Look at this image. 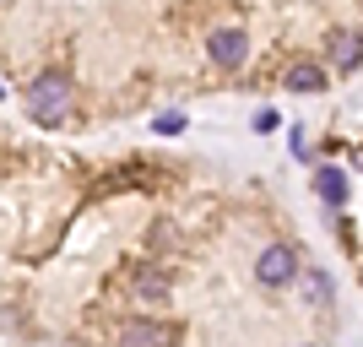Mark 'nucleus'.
Listing matches in <instances>:
<instances>
[{
  "mask_svg": "<svg viewBox=\"0 0 363 347\" xmlns=\"http://www.w3.org/2000/svg\"><path fill=\"white\" fill-rule=\"evenodd\" d=\"M179 326L174 320H125L120 326V347H174Z\"/></svg>",
  "mask_w": 363,
  "mask_h": 347,
  "instance_id": "7ed1b4c3",
  "label": "nucleus"
},
{
  "mask_svg": "<svg viewBox=\"0 0 363 347\" xmlns=\"http://www.w3.org/2000/svg\"><path fill=\"white\" fill-rule=\"evenodd\" d=\"M303 299L325 304V299H331V277H325V272H303Z\"/></svg>",
  "mask_w": 363,
  "mask_h": 347,
  "instance_id": "1a4fd4ad",
  "label": "nucleus"
},
{
  "mask_svg": "<svg viewBox=\"0 0 363 347\" xmlns=\"http://www.w3.org/2000/svg\"><path fill=\"white\" fill-rule=\"evenodd\" d=\"M325 55H331V65H336V71H358V60H363V38L342 28V33H331Z\"/></svg>",
  "mask_w": 363,
  "mask_h": 347,
  "instance_id": "0eeeda50",
  "label": "nucleus"
},
{
  "mask_svg": "<svg viewBox=\"0 0 363 347\" xmlns=\"http://www.w3.org/2000/svg\"><path fill=\"white\" fill-rule=\"evenodd\" d=\"M315 196L331 201V206H342V201H347V180H342L336 168H320V174H315Z\"/></svg>",
  "mask_w": 363,
  "mask_h": 347,
  "instance_id": "6e6552de",
  "label": "nucleus"
},
{
  "mask_svg": "<svg viewBox=\"0 0 363 347\" xmlns=\"http://www.w3.org/2000/svg\"><path fill=\"white\" fill-rule=\"evenodd\" d=\"M125 293H130V304H163L168 299V272L152 266V260H136L130 277H125Z\"/></svg>",
  "mask_w": 363,
  "mask_h": 347,
  "instance_id": "f03ea898",
  "label": "nucleus"
},
{
  "mask_svg": "<svg viewBox=\"0 0 363 347\" xmlns=\"http://www.w3.org/2000/svg\"><path fill=\"white\" fill-rule=\"evenodd\" d=\"M255 277H260L266 287H288L293 277H298V255H293L288 244H272V250L255 260Z\"/></svg>",
  "mask_w": 363,
  "mask_h": 347,
  "instance_id": "20e7f679",
  "label": "nucleus"
},
{
  "mask_svg": "<svg viewBox=\"0 0 363 347\" xmlns=\"http://www.w3.org/2000/svg\"><path fill=\"white\" fill-rule=\"evenodd\" d=\"M206 55H212V65H223V71L244 65V55H250V38H244V28H217L212 38H206Z\"/></svg>",
  "mask_w": 363,
  "mask_h": 347,
  "instance_id": "39448f33",
  "label": "nucleus"
},
{
  "mask_svg": "<svg viewBox=\"0 0 363 347\" xmlns=\"http://www.w3.org/2000/svg\"><path fill=\"white\" fill-rule=\"evenodd\" d=\"M0 98H6V87H0Z\"/></svg>",
  "mask_w": 363,
  "mask_h": 347,
  "instance_id": "9b49d317",
  "label": "nucleus"
},
{
  "mask_svg": "<svg viewBox=\"0 0 363 347\" xmlns=\"http://www.w3.org/2000/svg\"><path fill=\"white\" fill-rule=\"evenodd\" d=\"M282 87L288 92H320L325 87V65L320 60H293L288 71H282Z\"/></svg>",
  "mask_w": 363,
  "mask_h": 347,
  "instance_id": "423d86ee",
  "label": "nucleus"
},
{
  "mask_svg": "<svg viewBox=\"0 0 363 347\" xmlns=\"http://www.w3.org/2000/svg\"><path fill=\"white\" fill-rule=\"evenodd\" d=\"M152 131H163V136H179V131H184V120H179V114H163V120L152 125Z\"/></svg>",
  "mask_w": 363,
  "mask_h": 347,
  "instance_id": "9d476101",
  "label": "nucleus"
},
{
  "mask_svg": "<svg viewBox=\"0 0 363 347\" xmlns=\"http://www.w3.org/2000/svg\"><path fill=\"white\" fill-rule=\"evenodd\" d=\"M71 109V76L65 71H44L28 87V120L33 125H60Z\"/></svg>",
  "mask_w": 363,
  "mask_h": 347,
  "instance_id": "f257e3e1",
  "label": "nucleus"
}]
</instances>
